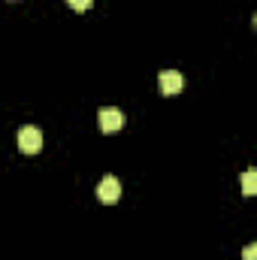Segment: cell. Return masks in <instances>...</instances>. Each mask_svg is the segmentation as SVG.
I'll return each mask as SVG.
<instances>
[{"instance_id":"277c9868","label":"cell","mask_w":257,"mask_h":260,"mask_svg":"<svg viewBox=\"0 0 257 260\" xmlns=\"http://www.w3.org/2000/svg\"><path fill=\"white\" fill-rule=\"evenodd\" d=\"M121 127H124V115L118 109H103L100 112V130L103 133H118Z\"/></svg>"},{"instance_id":"6da1fadb","label":"cell","mask_w":257,"mask_h":260,"mask_svg":"<svg viewBox=\"0 0 257 260\" xmlns=\"http://www.w3.org/2000/svg\"><path fill=\"white\" fill-rule=\"evenodd\" d=\"M18 148H21L24 154H37V151L43 148V133H40V127L24 124V127L18 130Z\"/></svg>"},{"instance_id":"5b68a950","label":"cell","mask_w":257,"mask_h":260,"mask_svg":"<svg viewBox=\"0 0 257 260\" xmlns=\"http://www.w3.org/2000/svg\"><path fill=\"white\" fill-rule=\"evenodd\" d=\"M242 191H245L248 197L257 191V170H248V173L242 176Z\"/></svg>"},{"instance_id":"8992f818","label":"cell","mask_w":257,"mask_h":260,"mask_svg":"<svg viewBox=\"0 0 257 260\" xmlns=\"http://www.w3.org/2000/svg\"><path fill=\"white\" fill-rule=\"evenodd\" d=\"M67 3H70L73 12H88L91 9V0H67Z\"/></svg>"},{"instance_id":"7a4b0ae2","label":"cell","mask_w":257,"mask_h":260,"mask_svg":"<svg viewBox=\"0 0 257 260\" xmlns=\"http://www.w3.org/2000/svg\"><path fill=\"white\" fill-rule=\"evenodd\" d=\"M157 85H160V94H179L185 88V76L179 70H164L157 76Z\"/></svg>"},{"instance_id":"3957f363","label":"cell","mask_w":257,"mask_h":260,"mask_svg":"<svg viewBox=\"0 0 257 260\" xmlns=\"http://www.w3.org/2000/svg\"><path fill=\"white\" fill-rule=\"evenodd\" d=\"M97 197H100V203H118V197H121V182H118L115 176H103V182H100V188H97Z\"/></svg>"},{"instance_id":"52a82bcc","label":"cell","mask_w":257,"mask_h":260,"mask_svg":"<svg viewBox=\"0 0 257 260\" xmlns=\"http://www.w3.org/2000/svg\"><path fill=\"white\" fill-rule=\"evenodd\" d=\"M242 260H257V245L251 242V245H245V254H242Z\"/></svg>"}]
</instances>
